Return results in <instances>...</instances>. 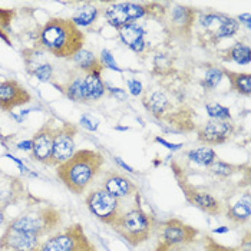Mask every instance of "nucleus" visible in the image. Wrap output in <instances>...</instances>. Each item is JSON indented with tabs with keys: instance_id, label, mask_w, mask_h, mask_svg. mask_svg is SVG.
<instances>
[{
	"instance_id": "nucleus-1",
	"label": "nucleus",
	"mask_w": 251,
	"mask_h": 251,
	"mask_svg": "<svg viewBox=\"0 0 251 251\" xmlns=\"http://www.w3.org/2000/svg\"><path fill=\"white\" fill-rule=\"evenodd\" d=\"M85 35L71 19L52 18L46 20L35 38V46L60 59H72L83 49Z\"/></svg>"
},
{
	"instance_id": "nucleus-2",
	"label": "nucleus",
	"mask_w": 251,
	"mask_h": 251,
	"mask_svg": "<svg viewBox=\"0 0 251 251\" xmlns=\"http://www.w3.org/2000/svg\"><path fill=\"white\" fill-rule=\"evenodd\" d=\"M105 158L95 150H77L68 161L56 167L59 181L71 191L83 194L100 174Z\"/></svg>"
},
{
	"instance_id": "nucleus-3",
	"label": "nucleus",
	"mask_w": 251,
	"mask_h": 251,
	"mask_svg": "<svg viewBox=\"0 0 251 251\" xmlns=\"http://www.w3.org/2000/svg\"><path fill=\"white\" fill-rule=\"evenodd\" d=\"M156 224L158 221L154 215L142 208L138 194L134 197L131 205H128L111 226V228L118 235H121L129 246L138 247L147 243L154 235Z\"/></svg>"
},
{
	"instance_id": "nucleus-4",
	"label": "nucleus",
	"mask_w": 251,
	"mask_h": 251,
	"mask_svg": "<svg viewBox=\"0 0 251 251\" xmlns=\"http://www.w3.org/2000/svg\"><path fill=\"white\" fill-rule=\"evenodd\" d=\"M6 226L20 231L32 232L43 240L63 226V217L53 205H42L27 213L20 214L19 217L10 220Z\"/></svg>"
},
{
	"instance_id": "nucleus-5",
	"label": "nucleus",
	"mask_w": 251,
	"mask_h": 251,
	"mask_svg": "<svg viewBox=\"0 0 251 251\" xmlns=\"http://www.w3.org/2000/svg\"><path fill=\"white\" fill-rule=\"evenodd\" d=\"M156 13L161 16L165 13L161 4L158 3H134V1H122V3H109L103 9V16L109 26L115 29H122L128 25L135 23V20L142 19L145 16L155 18Z\"/></svg>"
},
{
	"instance_id": "nucleus-6",
	"label": "nucleus",
	"mask_w": 251,
	"mask_h": 251,
	"mask_svg": "<svg viewBox=\"0 0 251 251\" xmlns=\"http://www.w3.org/2000/svg\"><path fill=\"white\" fill-rule=\"evenodd\" d=\"M36 251H98V247L89 240L82 224H71L50 234Z\"/></svg>"
},
{
	"instance_id": "nucleus-7",
	"label": "nucleus",
	"mask_w": 251,
	"mask_h": 251,
	"mask_svg": "<svg viewBox=\"0 0 251 251\" xmlns=\"http://www.w3.org/2000/svg\"><path fill=\"white\" fill-rule=\"evenodd\" d=\"M85 204L89 213L92 214L97 220L106 226H112L118 220V217L128 207L125 204V200H119L108 194L100 187L95 190H91L85 197Z\"/></svg>"
},
{
	"instance_id": "nucleus-8",
	"label": "nucleus",
	"mask_w": 251,
	"mask_h": 251,
	"mask_svg": "<svg viewBox=\"0 0 251 251\" xmlns=\"http://www.w3.org/2000/svg\"><path fill=\"white\" fill-rule=\"evenodd\" d=\"M154 234L156 235V243L164 246L190 244L201 235L198 228L184 223L179 218H168L165 221H158Z\"/></svg>"
},
{
	"instance_id": "nucleus-9",
	"label": "nucleus",
	"mask_w": 251,
	"mask_h": 251,
	"mask_svg": "<svg viewBox=\"0 0 251 251\" xmlns=\"http://www.w3.org/2000/svg\"><path fill=\"white\" fill-rule=\"evenodd\" d=\"M176 179L188 204H191L193 207L211 217H220L224 214V202L221 198L188 182L185 178H176Z\"/></svg>"
},
{
	"instance_id": "nucleus-10",
	"label": "nucleus",
	"mask_w": 251,
	"mask_h": 251,
	"mask_svg": "<svg viewBox=\"0 0 251 251\" xmlns=\"http://www.w3.org/2000/svg\"><path fill=\"white\" fill-rule=\"evenodd\" d=\"M77 126L72 122H62V125L56 126L55 138H53V148L49 159L48 167H58L68 161L72 155L76 152L75 138L77 135Z\"/></svg>"
},
{
	"instance_id": "nucleus-11",
	"label": "nucleus",
	"mask_w": 251,
	"mask_h": 251,
	"mask_svg": "<svg viewBox=\"0 0 251 251\" xmlns=\"http://www.w3.org/2000/svg\"><path fill=\"white\" fill-rule=\"evenodd\" d=\"M198 22L205 29L207 36L211 39L214 43L223 39L235 36L240 29V23L235 18L223 15V13H215V12L202 13Z\"/></svg>"
},
{
	"instance_id": "nucleus-12",
	"label": "nucleus",
	"mask_w": 251,
	"mask_h": 251,
	"mask_svg": "<svg viewBox=\"0 0 251 251\" xmlns=\"http://www.w3.org/2000/svg\"><path fill=\"white\" fill-rule=\"evenodd\" d=\"M55 119L50 118L48 119L35 135L32 136V150H30V158L36 162H40L43 165L49 164L50 155H52V148H53V138H55Z\"/></svg>"
},
{
	"instance_id": "nucleus-13",
	"label": "nucleus",
	"mask_w": 251,
	"mask_h": 251,
	"mask_svg": "<svg viewBox=\"0 0 251 251\" xmlns=\"http://www.w3.org/2000/svg\"><path fill=\"white\" fill-rule=\"evenodd\" d=\"M99 187L119 200L134 198L135 195L139 194V188L135 184V181L132 178H129L126 174L119 173L116 170L106 171L100 179Z\"/></svg>"
},
{
	"instance_id": "nucleus-14",
	"label": "nucleus",
	"mask_w": 251,
	"mask_h": 251,
	"mask_svg": "<svg viewBox=\"0 0 251 251\" xmlns=\"http://www.w3.org/2000/svg\"><path fill=\"white\" fill-rule=\"evenodd\" d=\"M32 100L29 91L16 79L0 80V111L12 112Z\"/></svg>"
},
{
	"instance_id": "nucleus-15",
	"label": "nucleus",
	"mask_w": 251,
	"mask_h": 251,
	"mask_svg": "<svg viewBox=\"0 0 251 251\" xmlns=\"http://www.w3.org/2000/svg\"><path fill=\"white\" fill-rule=\"evenodd\" d=\"M235 132V124L231 121H208L197 129V139L205 147H215L227 142Z\"/></svg>"
},
{
	"instance_id": "nucleus-16",
	"label": "nucleus",
	"mask_w": 251,
	"mask_h": 251,
	"mask_svg": "<svg viewBox=\"0 0 251 251\" xmlns=\"http://www.w3.org/2000/svg\"><path fill=\"white\" fill-rule=\"evenodd\" d=\"M42 241V238L32 232L20 231L6 226L0 235V251H36Z\"/></svg>"
},
{
	"instance_id": "nucleus-17",
	"label": "nucleus",
	"mask_w": 251,
	"mask_h": 251,
	"mask_svg": "<svg viewBox=\"0 0 251 251\" xmlns=\"http://www.w3.org/2000/svg\"><path fill=\"white\" fill-rule=\"evenodd\" d=\"M224 202V217L234 228L243 227L250 221L251 217V195L250 190L247 188L244 193L238 194L237 198L223 201Z\"/></svg>"
},
{
	"instance_id": "nucleus-18",
	"label": "nucleus",
	"mask_w": 251,
	"mask_h": 251,
	"mask_svg": "<svg viewBox=\"0 0 251 251\" xmlns=\"http://www.w3.org/2000/svg\"><path fill=\"white\" fill-rule=\"evenodd\" d=\"M53 86L60 89L62 94H65L74 102H88L86 86H85V74L82 75L79 69L69 72V76L62 85H53Z\"/></svg>"
},
{
	"instance_id": "nucleus-19",
	"label": "nucleus",
	"mask_w": 251,
	"mask_h": 251,
	"mask_svg": "<svg viewBox=\"0 0 251 251\" xmlns=\"http://www.w3.org/2000/svg\"><path fill=\"white\" fill-rule=\"evenodd\" d=\"M197 18V10L188 6L175 4L171 10V27L179 35H190L194 27V22Z\"/></svg>"
},
{
	"instance_id": "nucleus-20",
	"label": "nucleus",
	"mask_w": 251,
	"mask_h": 251,
	"mask_svg": "<svg viewBox=\"0 0 251 251\" xmlns=\"http://www.w3.org/2000/svg\"><path fill=\"white\" fill-rule=\"evenodd\" d=\"M145 29L136 23L128 25L122 29H119V38L121 40L136 53H142L147 48V42H145Z\"/></svg>"
},
{
	"instance_id": "nucleus-21",
	"label": "nucleus",
	"mask_w": 251,
	"mask_h": 251,
	"mask_svg": "<svg viewBox=\"0 0 251 251\" xmlns=\"http://www.w3.org/2000/svg\"><path fill=\"white\" fill-rule=\"evenodd\" d=\"M72 60L75 62L77 69L83 74H91V72H97V71L103 72V66L100 63V60L91 50H86V49L79 50L72 58Z\"/></svg>"
},
{
	"instance_id": "nucleus-22",
	"label": "nucleus",
	"mask_w": 251,
	"mask_h": 251,
	"mask_svg": "<svg viewBox=\"0 0 251 251\" xmlns=\"http://www.w3.org/2000/svg\"><path fill=\"white\" fill-rule=\"evenodd\" d=\"M85 86H86V95L89 100H98L106 94V85L102 80V72H91L85 74Z\"/></svg>"
},
{
	"instance_id": "nucleus-23",
	"label": "nucleus",
	"mask_w": 251,
	"mask_h": 251,
	"mask_svg": "<svg viewBox=\"0 0 251 251\" xmlns=\"http://www.w3.org/2000/svg\"><path fill=\"white\" fill-rule=\"evenodd\" d=\"M223 74L228 77L230 86L240 95L250 97L251 94V75L249 72H234V71H223Z\"/></svg>"
},
{
	"instance_id": "nucleus-24",
	"label": "nucleus",
	"mask_w": 251,
	"mask_h": 251,
	"mask_svg": "<svg viewBox=\"0 0 251 251\" xmlns=\"http://www.w3.org/2000/svg\"><path fill=\"white\" fill-rule=\"evenodd\" d=\"M98 15H99V7L97 3H83L74 13L71 20L80 29L82 26L92 25L98 19Z\"/></svg>"
},
{
	"instance_id": "nucleus-25",
	"label": "nucleus",
	"mask_w": 251,
	"mask_h": 251,
	"mask_svg": "<svg viewBox=\"0 0 251 251\" xmlns=\"http://www.w3.org/2000/svg\"><path fill=\"white\" fill-rule=\"evenodd\" d=\"M187 158L197 164V165H201V167H205L208 168L214 161L217 159V154L213 148L210 147H201V148H194L191 151L187 152Z\"/></svg>"
},
{
	"instance_id": "nucleus-26",
	"label": "nucleus",
	"mask_w": 251,
	"mask_h": 251,
	"mask_svg": "<svg viewBox=\"0 0 251 251\" xmlns=\"http://www.w3.org/2000/svg\"><path fill=\"white\" fill-rule=\"evenodd\" d=\"M227 55L228 60H232L238 65H249L251 60L250 46L243 42H237L227 50Z\"/></svg>"
},
{
	"instance_id": "nucleus-27",
	"label": "nucleus",
	"mask_w": 251,
	"mask_h": 251,
	"mask_svg": "<svg viewBox=\"0 0 251 251\" xmlns=\"http://www.w3.org/2000/svg\"><path fill=\"white\" fill-rule=\"evenodd\" d=\"M204 241H205L207 251H250V231H247L244 241H241V244L238 247L223 246V244L217 243L211 235H204Z\"/></svg>"
},
{
	"instance_id": "nucleus-28",
	"label": "nucleus",
	"mask_w": 251,
	"mask_h": 251,
	"mask_svg": "<svg viewBox=\"0 0 251 251\" xmlns=\"http://www.w3.org/2000/svg\"><path fill=\"white\" fill-rule=\"evenodd\" d=\"M154 251H207V247H205L204 237L202 238L198 237L194 243L182 244V246H164V244L156 243Z\"/></svg>"
},
{
	"instance_id": "nucleus-29",
	"label": "nucleus",
	"mask_w": 251,
	"mask_h": 251,
	"mask_svg": "<svg viewBox=\"0 0 251 251\" xmlns=\"http://www.w3.org/2000/svg\"><path fill=\"white\" fill-rule=\"evenodd\" d=\"M240 170H241V165H232V164L224 162V161H218V159H215L213 164L208 167V171L211 174L223 176V178L231 176L235 173H238Z\"/></svg>"
},
{
	"instance_id": "nucleus-30",
	"label": "nucleus",
	"mask_w": 251,
	"mask_h": 251,
	"mask_svg": "<svg viewBox=\"0 0 251 251\" xmlns=\"http://www.w3.org/2000/svg\"><path fill=\"white\" fill-rule=\"evenodd\" d=\"M205 111L208 116L214 119V121H231V112L227 106L217 103V102H211L205 105Z\"/></svg>"
},
{
	"instance_id": "nucleus-31",
	"label": "nucleus",
	"mask_w": 251,
	"mask_h": 251,
	"mask_svg": "<svg viewBox=\"0 0 251 251\" xmlns=\"http://www.w3.org/2000/svg\"><path fill=\"white\" fill-rule=\"evenodd\" d=\"M223 76H224V74H223V71H221L220 68H210V69L207 71V74H205L204 82H202L204 88H205L207 91H213V89H215V88L220 85Z\"/></svg>"
},
{
	"instance_id": "nucleus-32",
	"label": "nucleus",
	"mask_w": 251,
	"mask_h": 251,
	"mask_svg": "<svg viewBox=\"0 0 251 251\" xmlns=\"http://www.w3.org/2000/svg\"><path fill=\"white\" fill-rule=\"evenodd\" d=\"M32 76L39 79L40 82H49L52 79V76H53V66H52V63H49L46 60L45 63H42L38 69L32 74Z\"/></svg>"
},
{
	"instance_id": "nucleus-33",
	"label": "nucleus",
	"mask_w": 251,
	"mask_h": 251,
	"mask_svg": "<svg viewBox=\"0 0 251 251\" xmlns=\"http://www.w3.org/2000/svg\"><path fill=\"white\" fill-rule=\"evenodd\" d=\"M99 60H100V63H102V66H103V68L112 69V71H116V72H122V69L116 65L115 59H114L112 53H111L108 49H103V50L100 52Z\"/></svg>"
},
{
	"instance_id": "nucleus-34",
	"label": "nucleus",
	"mask_w": 251,
	"mask_h": 251,
	"mask_svg": "<svg viewBox=\"0 0 251 251\" xmlns=\"http://www.w3.org/2000/svg\"><path fill=\"white\" fill-rule=\"evenodd\" d=\"M15 15H16L15 9H0V29L9 30L10 23L15 18Z\"/></svg>"
},
{
	"instance_id": "nucleus-35",
	"label": "nucleus",
	"mask_w": 251,
	"mask_h": 251,
	"mask_svg": "<svg viewBox=\"0 0 251 251\" xmlns=\"http://www.w3.org/2000/svg\"><path fill=\"white\" fill-rule=\"evenodd\" d=\"M79 124H80V126H83V128H86L89 131H97L99 121H97L95 118L89 115H82L80 119H79Z\"/></svg>"
},
{
	"instance_id": "nucleus-36",
	"label": "nucleus",
	"mask_w": 251,
	"mask_h": 251,
	"mask_svg": "<svg viewBox=\"0 0 251 251\" xmlns=\"http://www.w3.org/2000/svg\"><path fill=\"white\" fill-rule=\"evenodd\" d=\"M126 83H128V88H129V91H131V94H132L134 97H138V95L142 94L144 88H142V83H141L138 79H128Z\"/></svg>"
},
{
	"instance_id": "nucleus-37",
	"label": "nucleus",
	"mask_w": 251,
	"mask_h": 251,
	"mask_svg": "<svg viewBox=\"0 0 251 251\" xmlns=\"http://www.w3.org/2000/svg\"><path fill=\"white\" fill-rule=\"evenodd\" d=\"M106 92H109L112 97H116L118 99H125L126 98V92L121 88H114L111 85H106Z\"/></svg>"
},
{
	"instance_id": "nucleus-38",
	"label": "nucleus",
	"mask_w": 251,
	"mask_h": 251,
	"mask_svg": "<svg viewBox=\"0 0 251 251\" xmlns=\"http://www.w3.org/2000/svg\"><path fill=\"white\" fill-rule=\"evenodd\" d=\"M155 141L158 142V144H162V145H165L168 150H171V151H176V150H179L181 147H182V144H170V142H167L165 139H162V138H155Z\"/></svg>"
},
{
	"instance_id": "nucleus-39",
	"label": "nucleus",
	"mask_w": 251,
	"mask_h": 251,
	"mask_svg": "<svg viewBox=\"0 0 251 251\" xmlns=\"http://www.w3.org/2000/svg\"><path fill=\"white\" fill-rule=\"evenodd\" d=\"M115 161H116V164H118V165H121V167H122V168H124L125 171H128V173H132V174H135V173H136V171L134 170V168H132V167L126 165V164H125V162H124L122 159H121V158H118V156H116Z\"/></svg>"
},
{
	"instance_id": "nucleus-40",
	"label": "nucleus",
	"mask_w": 251,
	"mask_h": 251,
	"mask_svg": "<svg viewBox=\"0 0 251 251\" xmlns=\"http://www.w3.org/2000/svg\"><path fill=\"white\" fill-rule=\"evenodd\" d=\"M18 150H23V151H30L32 150V139L29 141H23L18 144Z\"/></svg>"
},
{
	"instance_id": "nucleus-41",
	"label": "nucleus",
	"mask_w": 251,
	"mask_h": 251,
	"mask_svg": "<svg viewBox=\"0 0 251 251\" xmlns=\"http://www.w3.org/2000/svg\"><path fill=\"white\" fill-rule=\"evenodd\" d=\"M238 23L241 22V23H244L249 29H250V15L249 13H244V15H241V16H238Z\"/></svg>"
},
{
	"instance_id": "nucleus-42",
	"label": "nucleus",
	"mask_w": 251,
	"mask_h": 251,
	"mask_svg": "<svg viewBox=\"0 0 251 251\" xmlns=\"http://www.w3.org/2000/svg\"><path fill=\"white\" fill-rule=\"evenodd\" d=\"M0 38L6 42V45H7V46H12V42H10V39H9V36H7V33H4V30H3V29H0Z\"/></svg>"
},
{
	"instance_id": "nucleus-43",
	"label": "nucleus",
	"mask_w": 251,
	"mask_h": 251,
	"mask_svg": "<svg viewBox=\"0 0 251 251\" xmlns=\"http://www.w3.org/2000/svg\"><path fill=\"white\" fill-rule=\"evenodd\" d=\"M4 213H6V207H4V205H0V226H1V224L4 223V220H6Z\"/></svg>"
},
{
	"instance_id": "nucleus-44",
	"label": "nucleus",
	"mask_w": 251,
	"mask_h": 251,
	"mask_svg": "<svg viewBox=\"0 0 251 251\" xmlns=\"http://www.w3.org/2000/svg\"><path fill=\"white\" fill-rule=\"evenodd\" d=\"M227 231H228V228H227V227H221V228L215 230V232H227Z\"/></svg>"
}]
</instances>
